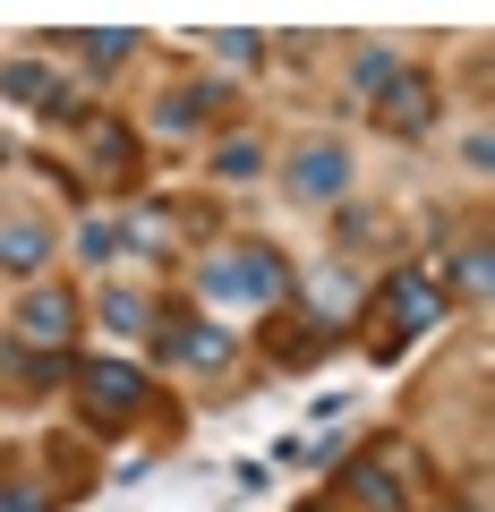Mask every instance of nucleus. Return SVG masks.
Wrapping results in <instances>:
<instances>
[{
	"label": "nucleus",
	"mask_w": 495,
	"mask_h": 512,
	"mask_svg": "<svg viewBox=\"0 0 495 512\" xmlns=\"http://www.w3.org/2000/svg\"><path fill=\"white\" fill-rule=\"evenodd\" d=\"M214 163H222V180H248V171H257V163H265V154H257V146H248V137H231V146H222V154H214Z\"/></svg>",
	"instance_id": "nucleus-19"
},
{
	"label": "nucleus",
	"mask_w": 495,
	"mask_h": 512,
	"mask_svg": "<svg viewBox=\"0 0 495 512\" xmlns=\"http://www.w3.org/2000/svg\"><path fill=\"white\" fill-rule=\"evenodd\" d=\"M69 333H77V299H69V291H26V308H18V342L60 350Z\"/></svg>",
	"instance_id": "nucleus-9"
},
{
	"label": "nucleus",
	"mask_w": 495,
	"mask_h": 512,
	"mask_svg": "<svg viewBox=\"0 0 495 512\" xmlns=\"http://www.w3.org/2000/svg\"><path fill=\"white\" fill-rule=\"evenodd\" d=\"M69 393H77L86 436H120V427L154 402V393H146V367H137V359H103V350L69 359Z\"/></svg>",
	"instance_id": "nucleus-2"
},
{
	"label": "nucleus",
	"mask_w": 495,
	"mask_h": 512,
	"mask_svg": "<svg viewBox=\"0 0 495 512\" xmlns=\"http://www.w3.org/2000/svg\"><path fill=\"white\" fill-rule=\"evenodd\" d=\"M69 52H86L94 69H120V60L137 52V35H69Z\"/></svg>",
	"instance_id": "nucleus-15"
},
{
	"label": "nucleus",
	"mask_w": 495,
	"mask_h": 512,
	"mask_svg": "<svg viewBox=\"0 0 495 512\" xmlns=\"http://www.w3.org/2000/svg\"><path fill=\"white\" fill-rule=\"evenodd\" d=\"M325 350H333V333H325V325H316V316H308V308H299V291H291V299H282V308H274V316H265V359H274V367H282V376H308V367H316V359H325Z\"/></svg>",
	"instance_id": "nucleus-5"
},
{
	"label": "nucleus",
	"mask_w": 495,
	"mask_h": 512,
	"mask_svg": "<svg viewBox=\"0 0 495 512\" xmlns=\"http://www.w3.org/2000/svg\"><path fill=\"white\" fill-rule=\"evenodd\" d=\"M436 308H444V291L427 274H385L376 291H367V316H359V350L367 359H402L410 342H419L427 325H436Z\"/></svg>",
	"instance_id": "nucleus-1"
},
{
	"label": "nucleus",
	"mask_w": 495,
	"mask_h": 512,
	"mask_svg": "<svg viewBox=\"0 0 495 512\" xmlns=\"http://www.w3.org/2000/svg\"><path fill=\"white\" fill-rule=\"evenodd\" d=\"M350 77H359V94H367V103H376V94H385L393 77H402V60H393V52H367V60H359V69H350Z\"/></svg>",
	"instance_id": "nucleus-18"
},
{
	"label": "nucleus",
	"mask_w": 495,
	"mask_h": 512,
	"mask_svg": "<svg viewBox=\"0 0 495 512\" xmlns=\"http://www.w3.org/2000/svg\"><path fill=\"white\" fill-rule=\"evenodd\" d=\"M453 291L487 299V239H470V248H461V265H453Z\"/></svg>",
	"instance_id": "nucleus-17"
},
{
	"label": "nucleus",
	"mask_w": 495,
	"mask_h": 512,
	"mask_svg": "<svg viewBox=\"0 0 495 512\" xmlns=\"http://www.w3.org/2000/svg\"><path fill=\"white\" fill-rule=\"evenodd\" d=\"M0 512H60V495L52 487H26V478L0 461Z\"/></svg>",
	"instance_id": "nucleus-14"
},
{
	"label": "nucleus",
	"mask_w": 495,
	"mask_h": 512,
	"mask_svg": "<svg viewBox=\"0 0 495 512\" xmlns=\"http://www.w3.org/2000/svg\"><path fill=\"white\" fill-rule=\"evenodd\" d=\"M60 77L43 69V60H9V69H0V94H9V103H26V111H69V94H52Z\"/></svg>",
	"instance_id": "nucleus-12"
},
{
	"label": "nucleus",
	"mask_w": 495,
	"mask_h": 512,
	"mask_svg": "<svg viewBox=\"0 0 495 512\" xmlns=\"http://www.w3.org/2000/svg\"><path fill=\"white\" fill-rule=\"evenodd\" d=\"M376 128H385V137H427V128H436V86H427L419 69H402L376 94Z\"/></svg>",
	"instance_id": "nucleus-7"
},
{
	"label": "nucleus",
	"mask_w": 495,
	"mask_h": 512,
	"mask_svg": "<svg viewBox=\"0 0 495 512\" xmlns=\"http://www.w3.org/2000/svg\"><path fill=\"white\" fill-rule=\"evenodd\" d=\"M43 256H52V231L43 222H0V265L9 274H43Z\"/></svg>",
	"instance_id": "nucleus-13"
},
{
	"label": "nucleus",
	"mask_w": 495,
	"mask_h": 512,
	"mask_svg": "<svg viewBox=\"0 0 495 512\" xmlns=\"http://www.w3.org/2000/svg\"><path fill=\"white\" fill-rule=\"evenodd\" d=\"M342 495L359 512H419V453L402 436H367L342 461Z\"/></svg>",
	"instance_id": "nucleus-3"
},
{
	"label": "nucleus",
	"mask_w": 495,
	"mask_h": 512,
	"mask_svg": "<svg viewBox=\"0 0 495 512\" xmlns=\"http://www.w3.org/2000/svg\"><path fill=\"white\" fill-rule=\"evenodd\" d=\"M86 171L111 188H137V171H146V154H137V137L111 111H86Z\"/></svg>",
	"instance_id": "nucleus-6"
},
{
	"label": "nucleus",
	"mask_w": 495,
	"mask_h": 512,
	"mask_svg": "<svg viewBox=\"0 0 495 512\" xmlns=\"http://www.w3.org/2000/svg\"><path fill=\"white\" fill-rule=\"evenodd\" d=\"M154 350H163V359H180V367H197V376H214L222 367V333L214 325H197V316H154Z\"/></svg>",
	"instance_id": "nucleus-8"
},
{
	"label": "nucleus",
	"mask_w": 495,
	"mask_h": 512,
	"mask_svg": "<svg viewBox=\"0 0 495 512\" xmlns=\"http://www.w3.org/2000/svg\"><path fill=\"white\" fill-rule=\"evenodd\" d=\"M197 291L214 299V308H265L274 316L282 299H291V265H282L274 248H231V256H205L197 265Z\"/></svg>",
	"instance_id": "nucleus-4"
},
{
	"label": "nucleus",
	"mask_w": 495,
	"mask_h": 512,
	"mask_svg": "<svg viewBox=\"0 0 495 512\" xmlns=\"http://www.w3.org/2000/svg\"><path fill=\"white\" fill-rule=\"evenodd\" d=\"M299 512H333V495H308V504H299Z\"/></svg>",
	"instance_id": "nucleus-20"
},
{
	"label": "nucleus",
	"mask_w": 495,
	"mask_h": 512,
	"mask_svg": "<svg viewBox=\"0 0 495 512\" xmlns=\"http://www.w3.org/2000/svg\"><path fill=\"white\" fill-rule=\"evenodd\" d=\"M282 180H291V197L325 205V197H342V188H350V154H342V146H308L291 171H282Z\"/></svg>",
	"instance_id": "nucleus-10"
},
{
	"label": "nucleus",
	"mask_w": 495,
	"mask_h": 512,
	"mask_svg": "<svg viewBox=\"0 0 495 512\" xmlns=\"http://www.w3.org/2000/svg\"><path fill=\"white\" fill-rule=\"evenodd\" d=\"M103 316H111L120 333H146V325H154V308H146L137 291H103Z\"/></svg>",
	"instance_id": "nucleus-16"
},
{
	"label": "nucleus",
	"mask_w": 495,
	"mask_h": 512,
	"mask_svg": "<svg viewBox=\"0 0 495 512\" xmlns=\"http://www.w3.org/2000/svg\"><path fill=\"white\" fill-rule=\"evenodd\" d=\"M0 376L18 384V393H43V384H60V376H69V359H60V350L18 342V333H0Z\"/></svg>",
	"instance_id": "nucleus-11"
}]
</instances>
